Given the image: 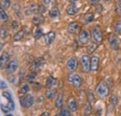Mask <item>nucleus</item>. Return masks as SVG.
Masks as SVG:
<instances>
[{"label":"nucleus","mask_w":121,"mask_h":116,"mask_svg":"<svg viewBox=\"0 0 121 116\" xmlns=\"http://www.w3.org/2000/svg\"><path fill=\"white\" fill-rule=\"evenodd\" d=\"M2 47H3V44L0 43V51H1V49H2Z\"/></svg>","instance_id":"44"},{"label":"nucleus","mask_w":121,"mask_h":116,"mask_svg":"<svg viewBox=\"0 0 121 116\" xmlns=\"http://www.w3.org/2000/svg\"><path fill=\"white\" fill-rule=\"evenodd\" d=\"M10 6V0H1V8L4 9L9 8Z\"/></svg>","instance_id":"29"},{"label":"nucleus","mask_w":121,"mask_h":116,"mask_svg":"<svg viewBox=\"0 0 121 116\" xmlns=\"http://www.w3.org/2000/svg\"><path fill=\"white\" fill-rule=\"evenodd\" d=\"M67 80H68V82H69L70 84H72L74 87H81V85H82V83H83L82 78H81L78 74L74 73H70V74L67 76Z\"/></svg>","instance_id":"1"},{"label":"nucleus","mask_w":121,"mask_h":116,"mask_svg":"<svg viewBox=\"0 0 121 116\" xmlns=\"http://www.w3.org/2000/svg\"><path fill=\"white\" fill-rule=\"evenodd\" d=\"M92 112V108L90 102H87L84 105V109H83V115L84 116H90Z\"/></svg>","instance_id":"19"},{"label":"nucleus","mask_w":121,"mask_h":116,"mask_svg":"<svg viewBox=\"0 0 121 116\" xmlns=\"http://www.w3.org/2000/svg\"><path fill=\"white\" fill-rule=\"evenodd\" d=\"M66 67H67V69H68L69 71H71V72L76 71V68H77V59H76L75 57L70 58L67 60V62H66Z\"/></svg>","instance_id":"9"},{"label":"nucleus","mask_w":121,"mask_h":116,"mask_svg":"<svg viewBox=\"0 0 121 116\" xmlns=\"http://www.w3.org/2000/svg\"><path fill=\"white\" fill-rule=\"evenodd\" d=\"M80 63L83 72L89 73L91 71V58L88 55H83L80 58Z\"/></svg>","instance_id":"5"},{"label":"nucleus","mask_w":121,"mask_h":116,"mask_svg":"<svg viewBox=\"0 0 121 116\" xmlns=\"http://www.w3.org/2000/svg\"><path fill=\"white\" fill-rule=\"evenodd\" d=\"M9 53L3 52L2 55L0 56V67H1V69L6 68L8 63H9Z\"/></svg>","instance_id":"12"},{"label":"nucleus","mask_w":121,"mask_h":116,"mask_svg":"<svg viewBox=\"0 0 121 116\" xmlns=\"http://www.w3.org/2000/svg\"><path fill=\"white\" fill-rule=\"evenodd\" d=\"M96 47H97V45H96V44H91V46H89V52H90V53L93 52V51L96 49Z\"/></svg>","instance_id":"37"},{"label":"nucleus","mask_w":121,"mask_h":116,"mask_svg":"<svg viewBox=\"0 0 121 116\" xmlns=\"http://www.w3.org/2000/svg\"><path fill=\"white\" fill-rule=\"evenodd\" d=\"M0 19H1L2 21H7V20H8V15L6 13L5 9L2 8L1 7H0Z\"/></svg>","instance_id":"30"},{"label":"nucleus","mask_w":121,"mask_h":116,"mask_svg":"<svg viewBox=\"0 0 121 116\" xmlns=\"http://www.w3.org/2000/svg\"><path fill=\"white\" fill-rule=\"evenodd\" d=\"M116 13L121 16V0H117L116 4Z\"/></svg>","instance_id":"32"},{"label":"nucleus","mask_w":121,"mask_h":116,"mask_svg":"<svg viewBox=\"0 0 121 116\" xmlns=\"http://www.w3.org/2000/svg\"><path fill=\"white\" fill-rule=\"evenodd\" d=\"M77 11H78V8L76 7V5L75 3H71L68 7H67V8H66V13L69 15V16H74V15H76L77 13Z\"/></svg>","instance_id":"14"},{"label":"nucleus","mask_w":121,"mask_h":116,"mask_svg":"<svg viewBox=\"0 0 121 116\" xmlns=\"http://www.w3.org/2000/svg\"><path fill=\"white\" fill-rule=\"evenodd\" d=\"M20 101H21V104H22V106L23 108H27L28 109V108L33 106L35 99H34L33 95L27 94V95H24V96L21 97L20 98Z\"/></svg>","instance_id":"2"},{"label":"nucleus","mask_w":121,"mask_h":116,"mask_svg":"<svg viewBox=\"0 0 121 116\" xmlns=\"http://www.w3.org/2000/svg\"><path fill=\"white\" fill-rule=\"evenodd\" d=\"M49 2H50V0H43V3H44L45 5H48V4H49Z\"/></svg>","instance_id":"42"},{"label":"nucleus","mask_w":121,"mask_h":116,"mask_svg":"<svg viewBox=\"0 0 121 116\" xmlns=\"http://www.w3.org/2000/svg\"><path fill=\"white\" fill-rule=\"evenodd\" d=\"M0 108H1L2 112H5V113H8L9 112H10V109L9 108V106H8V105H3V104H1Z\"/></svg>","instance_id":"36"},{"label":"nucleus","mask_w":121,"mask_h":116,"mask_svg":"<svg viewBox=\"0 0 121 116\" xmlns=\"http://www.w3.org/2000/svg\"><path fill=\"white\" fill-rule=\"evenodd\" d=\"M7 33H8L7 28H6L5 26H1V27H0V37H1L2 39H5V38L7 37Z\"/></svg>","instance_id":"28"},{"label":"nucleus","mask_w":121,"mask_h":116,"mask_svg":"<svg viewBox=\"0 0 121 116\" xmlns=\"http://www.w3.org/2000/svg\"><path fill=\"white\" fill-rule=\"evenodd\" d=\"M69 1H70L71 3H75V2H76V0H69Z\"/></svg>","instance_id":"46"},{"label":"nucleus","mask_w":121,"mask_h":116,"mask_svg":"<svg viewBox=\"0 0 121 116\" xmlns=\"http://www.w3.org/2000/svg\"><path fill=\"white\" fill-rule=\"evenodd\" d=\"M56 95V89L54 88H48L45 92V96L47 99H52Z\"/></svg>","instance_id":"18"},{"label":"nucleus","mask_w":121,"mask_h":116,"mask_svg":"<svg viewBox=\"0 0 121 116\" xmlns=\"http://www.w3.org/2000/svg\"><path fill=\"white\" fill-rule=\"evenodd\" d=\"M117 96L116 94H113L112 97H111V102L113 104V106H117Z\"/></svg>","instance_id":"35"},{"label":"nucleus","mask_w":121,"mask_h":116,"mask_svg":"<svg viewBox=\"0 0 121 116\" xmlns=\"http://www.w3.org/2000/svg\"><path fill=\"white\" fill-rule=\"evenodd\" d=\"M35 77H36V73H30V74L27 76V81H28V82H30V83H33V82L35 81Z\"/></svg>","instance_id":"34"},{"label":"nucleus","mask_w":121,"mask_h":116,"mask_svg":"<svg viewBox=\"0 0 121 116\" xmlns=\"http://www.w3.org/2000/svg\"><path fill=\"white\" fill-rule=\"evenodd\" d=\"M33 23L35 24V25H38V24H41L43 21H44V17L42 15H35L34 18H33Z\"/></svg>","instance_id":"23"},{"label":"nucleus","mask_w":121,"mask_h":116,"mask_svg":"<svg viewBox=\"0 0 121 116\" xmlns=\"http://www.w3.org/2000/svg\"><path fill=\"white\" fill-rule=\"evenodd\" d=\"M59 15H60V10H59V8H58L57 7H53V8L49 10V12H48V16H49L51 19L57 18Z\"/></svg>","instance_id":"20"},{"label":"nucleus","mask_w":121,"mask_h":116,"mask_svg":"<svg viewBox=\"0 0 121 116\" xmlns=\"http://www.w3.org/2000/svg\"><path fill=\"white\" fill-rule=\"evenodd\" d=\"M43 34H44L43 33V30L41 29V28H37V29L34 32V36H35V39H39L40 37L43 36Z\"/></svg>","instance_id":"26"},{"label":"nucleus","mask_w":121,"mask_h":116,"mask_svg":"<svg viewBox=\"0 0 121 116\" xmlns=\"http://www.w3.org/2000/svg\"><path fill=\"white\" fill-rule=\"evenodd\" d=\"M56 84V79L54 78V77H52V76H48V78H47V80H46V85L48 86V87H52V86H54Z\"/></svg>","instance_id":"25"},{"label":"nucleus","mask_w":121,"mask_h":116,"mask_svg":"<svg viewBox=\"0 0 121 116\" xmlns=\"http://www.w3.org/2000/svg\"><path fill=\"white\" fill-rule=\"evenodd\" d=\"M82 20H83L84 23H90V22H91L94 20V15L92 14V13H91V12L86 13V14H84Z\"/></svg>","instance_id":"22"},{"label":"nucleus","mask_w":121,"mask_h":116,"mask_svg":"<svg viewBox=\"0 0 121 116\" xmlns=\"http://www.w3.org/2000/svg\"><path fill=\"white\" fill-rule=\"evenodd\" d=\"M40 116H49V112H44Z\"/></svg>","instance_id":"41"},{"label":"nucleus","mask_w":121,"mask_h":116,"mask_svg":"<svg viewBox=\"0 0 121 116\" xmlns=\"http://www.w3.org/2000/svg\"><path fill=\"white\" fill-rule=\"evenodd\" d=\"M89 2L91 3V5H97V4H99L100 0H89Z\"/></svg>","instance_id":"40"},{"label":"nucleus","mask_w":121,"mask_h":116,"mask_svg":"<svg viewBox=\"0 0 121 116\" xmlns=\"http://www.w3.org/2000/svg\"><path fill=\"white\" fill-rule=\"evenodd\" d=\"M115 33H119L121 32V21H117V22H116V24H115Z\"/></svg>","instance_id":"31"},{"label":"nucleus","mask_w":121,"mask_h":116,"mask_svg":"<svg viewBox=\"0 0 121 116\" xmlns=\"http://www.w3.org/2000/svg\"><path fill=\"white\" fill-rule=\"evenodd\" d=\"M67 107L70 112H76L77 109V104H76V99L73 97H70L67 100Z\"/></svg>","instance_id":"13"},{"label":"nucleus","mask_w":121,"mask_h":116,"mask_svg":"<svg viewBox=\"0 0 121 116\" xmlns=\"http://www.w3.org/2000/svg\"><path fill=\"white\" fill-rule=\"evenodd\" d=\"M45 7H44V6H42V5H39V6H38V12H39V13H43V12H44V11H45Z\"/></svg>","instance_id":"38"},{"label":"nucleus","mask_w":121,"mask_h":116,"mask_svg":"<svg viewBox=\"0 0 121 116\" xmlns=\"http://www.w3.org/2000/svg\"><path fill=\"white\" fill-rule=\"evenodd\" d=\"M6 116H14V115H12L11 113H7V114H6Z\"/></svg>","instance_id":"45"},{"label":"nucleus","mask_w":121,"mask_h":116,"mask_svg":"<svg viewBox=\"0 0 121 116\" xmlns=\"http://www.w3.org/2000/svg\"><path fill=\"white\" fill-rule=\"evenodd\" d=\"M17 25V21H13V28H15Z\"/></svg>","instance_id":"43"},{"label":"nucleus","mask_w":121,"mask_h":116,"mask_svg":"<svg viewBox=\"0 0 121 116\" xmlns=\"http://www.w3.org/2000/svg\"><path fill=\"white\" fill-rule=\"evenodd\" d=\"M55 116H59V115H55Z\"/></svg>","instance_id":"48"},{"label":"nucleus","mask_w":121,"mask_h":116,"mask_svg":"<svg viewBox=\"0 0 121 116\" xmlns=\"http://www.w3.org/2000/svg\"><path fill=\"white\" fill-rule=\"evenodd\" d=\"M63 105V95L62 94H59L58 97L56 98V100H55V107L57 109H60Z\"/></svg>","instance_id":"21"},{"label":"nucleus","mask_w":121,"mask_h":116,"mask_svg":"<svg viewBox=\"0 0 121 116\" xmlns=\"http://www.w3.org/2000/svg\"><path fill=\"white\" fill-rule=\"evenodd\" d=\"M29 89H30L29 85L24 84L23 86H22V87H21V89H20V93L22 94V95H25V94H27V92L29 91Z\"/></svg>","instance_id":"27"},{"label":"nucleus","mask_w":121,"mask_h":116,"mask_svg":"<svg viewBox=\"0 0 121 116\" xmlns=\"http://www.w3.org/2000/svg\"><path fill=\"white\" fill-rule=\"evenodd\" d=\"M96 93L102 97V98H105L108 96V93H109V89H108V87L106 86L105 83L104 82H100L97 87H96Z\"/></svg>","instance_id":"3"},{"label":"nucleus","mask_w":121,"mask_h":116,"mask_svg":"<svg viewBox=\"0 0 121 116\" xmlns=\"http://www.w3.org/2000/svg\"><path fill=\"white\" fill-rule=\"evenodd\" d=\"M23 35H24V31L23 30H20L15 33V35L13 37V40L14 41H19L23 37Z\"/></svg>","instance_id":"24"},{"label":"nucleus","mask_w":121,"mask_h":116,"mask_svg":"<svg viewBox=\"0 0 121 116\" xmlns=\"http://www.w3.org/2000/svg\"><path fill=\"white\" fill-rule=\"evenodd\" d=\"M108 42H109V46H110L113 49L118 50V48H119V42H118V39H117V36H115V35H113V34L109 35V37H108Z\"/></svg>","instance_id":"7"},{"label":"nucleus","mask_w":121,"mask_h":116,"mask_svg":"<svg viewBox=\"0 0 121 116\" xmlns=\"http://www.w3.org/2000/svg\"><path fill=\"white\" fill-rule=\"evenodd\" d=\"M7 87H8V86H7V84H6L4 81H1V80H0V89L6 88Z\"/></svg>","instance_id":"39"},{"label":"nucleus","mask_w":121,"mask_h":116,"mask_svg":"<svg viewBox=\"0 0 121 116\" xmlns=\"http://www.w3.org/2000/svg\"><path fill=\"white\" fill-rule=\"evenodd\" d=\"M78 27H79V25H78V23L76 22V21H72V22H70L69 24H68V26H67V30H68V32L70 33H76V32H77V30H78Z\"/></svg>","instance_id":"16"},{"label":"nucleus","mask_w":121,"mask_h":116,"mask_svg":"<svg viewBox=\"0 0 121 116\" xmlns=\"http://www.w3.org/2000/svg\"><path fill=\"white\" fill-rule=\"evenodd\" d=\"M3 97L8 100V106H9V108L10 109V111H13L14 109H15V105H14V101H13V99H12V98H11V95H10V93H9V92H7V91H5V92H3Z\"/></svg>","instance_id":"11"},{"label":"nucleus","mask_w":121,"mask_h":116,"mask_svg":"<svg viewBox=\"0 0 121 116\" xmlns=\"http://www.w3.org/2000/svg\"><path fill=\"white\" fill-rule=\"evenodd\" d=\"M99 67V58L96 56H93L91 58V71H97Z\"/></svg>","instance_id":"15"},{"label":"nucleus","mask_w":121,"mask_h":116,"mask_svg":"<svg viewBox=\"0 0 121 116\" xmlns=\"http://www.w3.org/2000/svg\"><path fill=\"white\" fill-rule=\"evenodd\" d=\"M43 58H37V59H35L34 62H33V64L31 65V68H30V71L32 73H36V72H38L39 70H40V67L42 66V64H43Z\"/></svg>","instance_id":"10"},{"label":"nucleus","mask_w":121,"mask_h":116,"mask_svg":"<svg viewBox=\"0 0 121 116\" xmlns=\"http://www.w3.org/2000/svg\"><path fill=\"white\" fill-rule=\"evenodd\" d=\"M6 69H7V73H13L18 69V61L14 58L9 60Z\"/></svg>","instance_id":"8"},{"label":"nucleus","mask_w":121,"mask_h":116,"mask_svg":"<svg viewBox=\"0 0 121 116\" xmlns=\"http://www.w3.org/2000/svg\"><path fill=\"white\" fill-rule=\"evenodd\" d=\"M91 38V33L88 30L83 29L80 31L79 34H78V41L82 45H87L90 41Z\"/></svg>","instance_id":"6"},{"label":"nucleus","mask_w":121,"mask_h":116,"mask_svg":"<svg viewBox=\"0 0 121 116\" xmlns=\"http://www.w3.org/2000/svg\"><path fill=\"white\" fill-rule=\"evenodd\" d=\"M104 2H108V1H110V0H104Z\"/></svg>","instance_id":"47"},{"label":"nucleus","mask_w":121,"mask_h":116,"mask_svg":"<svg viewBox=\"0 0 121 116\" xmlns=\"http://www.w3.org/2000/svg\"><path fill=\"white\" fill-rule=\"evenodd\" d=\"M59 116H71V112L67 109H61L59 113Z\"/></svg>","instance_id":"33"},{"label":"nucleus","mask_w":121,"mask_h":116,"mask_svg":"<svg viewBox=\"0 0 121 116\" xmlns=\"http://www.w3.org/2000/svg\"><path fill=\"white\" fill-rule=\"evenodd\" d=\"M54 39H55V33L49 32L45 35V44L47 46H48L54 41Z\"/></svg>","instance_id":"17"},{"label":"nucleus","mask_w":121,"mask_h":116,"mask_svg":"<svg viewBox=\"0 0 121 116\" xmlns=\"http://www.w3.org/2000/svg\"><path fill=\"white\" fill-rule=\"evenodd\" d=\"M91 36L95 43L99 44L103 41V33L101 29L98 26H94L91 29Z\"/></svg>","instance_id":"4"}]
</instances>
